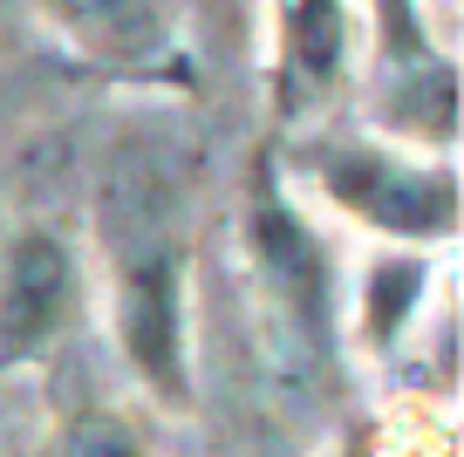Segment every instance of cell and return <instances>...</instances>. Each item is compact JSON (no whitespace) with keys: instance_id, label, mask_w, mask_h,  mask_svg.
<instances>
[{"instance_id":"obj_6","label":"cell","mask_w":464,"mask_h":457,"mask_svg":"<svg viewBox=\"0 0 464 457\" xmlns=\"http://www.w3.org/2000/svg\"><path fill=\"white\" fill-rule=\"evenodd\" d=\"M48 28L75 48L82 62L110 75H164L178 69L171 28L150 0H42Z\"/></svg>"},{"instance_id":"obj_2","label":"cell","mask_w":464,"mask_h":457,"mask_svg":"<svg viewBox=\"0 0 464 457\" xmlns=\"http://www.w3.org/2000/svg\"><path fill=\"white\" fill-rule=\"evenodd\" d=\"M307 171L348 219L376 226L382 239L437 246L458 232V178H450V164H410L396 151H382V143H314Z\"/></svg>"},{"instance_id":"obj_9","label":"cell","mask_w":464,"mask_h":457,"mask_svg":"<svg viewBox=\"0 0 464 457\" xmlns=\"http://www.w3.org/2000/svg\"><path fill=\"white\" fill-rule=\"evenodd\" d=\"M376 21H382V55H390V69L430 62V42H423V21H417V0H376Z\"/></svg>"},{"instance_id":"obj_5","label":"cell","mask_w":464,"mask_h":457,"mask_svg":"<svg viewBox=\"0 0 464 457\" xmlns=\"http://www.w3.org/2000/svg\"><path fill=\"white\" fill-rule=\"evenodd\" d=\"M348 69V0H274V123H301Z\"/></svg>"},{"instance_id":"obj_3","label":"cell","mask_w":464,"mask_h":457,"mask_svg":"<svg viewBox=\"0 0 464 457\" xmlns=\"http://www.w3.org/2000/svg\"><path fill=\"white\" fill-rule=\"evenodd\" d=\"M246 253L260 287L280 300V315L294 321L301 342H328V307H334V287H328V253H321L314 226L287 205L274 164H253V185H246Z\"/></svg>"},{"instance_id":"obj_7","label":"cell","mask_w":464,"mask_h":457,"mask_svg":"<svg viewBox=\"0 0 464 457\" xmlns=\"http://www.w3.org/2000/svg\"><path fill=\"white\" fill-rule=\"evenodd\" d=\"M417 294H423V259H410V253L376 259L369 287H362V335L369 342H396L410 307H417Z\"/></svg>"},{"instance_id":"obj_4","label":"cell","mask_w":464,"mask_h":457,"mask_svg":"<svg viewBox=\"0 0 464 457\" xmlns=\"http://www.w3.org/2000/svg\"><path fill=\"white\" fill-rule=\"evenodd\" d=\"M75 300V259L48 226H28L0 259V369L42 355Z\"/></svg>"},{"instance_id":"obj_8","label":"cell","mask_w":464,"mask_h":457,"mask_svg":"<svg viewBox=\"0 0 464 457\" xmlns=\"http://www.w3.org/2000/svg\"><path fill=\"white\" fill-rule=\"evenodd\" d=\"M55 457H150L144 437H137L130 416L116 410H82L69 430H62V451Z\"/></svg>"},{"instance_id":"obj_1","label":"cell","mask_w":464,"mask_h":457,"mask_svg":"<svg viewBox=\"0 0 464 457\" xmlns=\"http://www.w3.org/2000/svg\"><path fill=\"white\" fill-rule=\"evenodd\" d=\"M110 226V321L123 362L150 396L185 410L191 403V328H185V239L158 178H116L102 199Z\"/></svg>"}]
</instances>
